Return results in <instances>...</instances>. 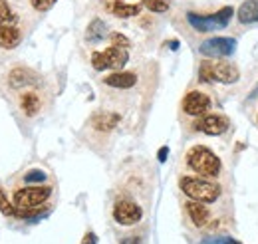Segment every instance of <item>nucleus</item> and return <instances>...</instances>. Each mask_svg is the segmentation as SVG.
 Here are the masks:
<instances>
[{
  "mask_svg": "<svg viewBox=\"0 0 258 244\" xmlns=\"http://www.w3.org/2000/svg\"><path fill=\"white\" fill-rule=\"evenodd\" d=\"M179 189L187 199L197 201V203H205V205L230 203V193L223 185V181L203 179V177H195V175H181Z\"/></svg>",
  "mask_w": 258,
  "mask_h": 244,
  "instance_id": "1",
  "label": "nucleus"
},
{
  "mask_svg": "<svg viewBox=\"0 0 258 244\" xmlns=\"http://www.w3.org/2000/svg\"><path fill=\"white\" fill-rule=\"evenodd\" d=\"M185 169L203 179L221 181L225 177V165L223 159L207 145H193L185 155Z\"/></svg>",
  "mask_w": 258,
  "mask_h": 244,
  "instance_id": "2",
  "label": "nucleus"
},
{
  "mask_svg": "<svg viewBox=\"0 0 258 244\" xmlns=\"http://www.w3.org/2000/svg\"><path fill=\"white\" fill-rule=\"evenodd\" d=\"M240 72L234 64L223 60H203L199 66V80L203 84H236Z\"/></svg>",
  "mask_w": 258,
  "mask_h": 244,
  "instance_id": "3",
  "label": "nucleus"
},
{
  "mask_svg": "<svg viewBox=\"0 0 258 244\" xmlns=\"http://www.w3.org/2000/svg\"><path fill=\"white\" fill-rule=\"evenodd\" d=\"M54 189L48 185H26L22 189H18L12 197V205L16 207V211H30V209H40L48 203V199L52 197Z\"/></svg>",
  "mask_w": 258,
  "mask_h": 244,
  "instance_id": "4",
  "label": "nucleus"
},
{
  "mask_svg": "<svg viewBox=\"0 0 258 244\" xmlns=\"http://www.w3.org/2000/svg\"><path fill=\"white\" fill-rule=\"evenodd\" d=\"M230 18H232V6H225L215 14H195V12L187 14L189 24L197 32H215L221 30V28H226Z\"/></svg>",
  "mask_w": 258,
  "mask_h": 244,
  "instance_id": "5",
  "label": "nucleus"
},
{
  "mask_svg": "<svg viewBox=\"0 0 258 244\" xmlns=\"http://www.w3.org/2000/svg\"><path fill=\"white\" fill-rule=\"evenodd\" d=\"M111 214H113V220L117 224H121V226H133V224L141 222V218H143L145 213H143V207L135 199H131L129 195H123V197H117L115 199Z\"/></svg>",
  "mask_w": 258,
  "mask_h": 244,
  "instance_id": "6",
  "label": "nucleus"
},
{
  "mask_svg": "<svg viewBox=\"0 0 258 244\" xmlns=\"http://www.w3.org/2000/svg\"><path fill=\"white\" fill-rule=\"evenodd\" d=\"M129 60L127 48H121V46H109L101 52H94L92 54V66L97 72H103V70H121Z\"/></svg>",
  "mask_w": 258,
  "mask_h": 244,
  "instance_id": "7",
  "label": "nucleus"
},
{
  "mask_svg": "<svg viewBox=\"0 0 258 244\" xmlns=\"http://www.w3.org/2000/svg\"><path fill=\"white\" fill-rule=\"evenodd\" d=\"M193 129L199 133L211 135V137H221L230 129V119L225 113H217V111L215 113H205V115L193 119Z\"/></svg>",
  "mask_w": 258,
  "mask_h": 244,
  "instance_id": "8",
  "label": "nucleus"
},
{
  "mask_svg": "<svg viewBox=\"0 0 258 244\" xmlns=\"http://www.w3.org/2000/svg\"><path fill=\"white\" fill-rule=\"evenodd\" d=\"M211 105H213V97H211V93L205 92V90H191V92L185 93V97L181 101L183 113L193 117V119L209 113Z\"/></svg>",
  "mask_w": 258,
  "mask_h": 244,
  "instance_id": "9",
  "label": "nucleus"
},
{
  "mask_svg": "<svg viewBox=\"0 0 258 244\" xmlns=\"http://www.w3.org/2000/svg\"><path fill=\"white\" fill-rule=\"evenodd\" d=\"M236 50V40L230 36H219V38H209L199 46V52L205 58H226L232 56Z\"/></svg>",
  "mask_w": 258,
  "mask_h": 244,
  "instance_id": "10",
  "label": "nucleus"
},
{
  "mask_svg": "<svg viewBox=\"0 0 258 244\" xmlns=\"http://www.w3.org/2000/svg\"><path fill=\"white\" fill-rule=\"evenodd\" d=\"M103 86L111 90H131L137 86V74L135 72H113L103 78Z\"/></svg>",
  "mask_w": 258,
  "mask_h": 244,
  "instance_id": "11",
  "label": "nucleus"
},
{
  "mask_svg": "<svg viewBox=\"0 0 258 244\" xmlns=\"http://www.w3.org/2000/svg\"><path fill=\"white\" fill-rule=\"evenodd\" d=\"M121 121V115L119 113H113V111H97L92 115V127L99 131V133H109L113 131Z\"/></svg>",
  "mask_w": 258,
  "mask_h": 244,
  "instance_id": "12",
  "label": "nucleus"
},
{
  "mask_svg": "<svg viewBox=\"0 0 258 244\" xmlns=\"http://www.w3.org/2000/svg\"><path fill=\"white\" fill-rule=\"evenodd\" d=\"M20 109L26 117H36L42 109V97L36 90H26L20 93Z\"/></svg>",
  "mask_w": 258,
  "mask_h": 244,
  "instance_id": "13",
  "label": "nucleus"
},
{
  "mask_svg": "<svg viewBox=\"0 0 258 244\" xmlns=\"http://www.w3.org/2000/svg\"><path fill=\"white\" fill-rule=\"evenodd\" d=\"M20 44H22V32L16 24L0 26V48L2 50H14Z\"/></svg>",
  "mask_w": 258,
  "mask_h": 244,
  "instance_id": "14",
  "label": "nucleus"
},
{
  "mask_svg": "<svg viewBox=\"0 0 258 244\" xmlns=\"http://www.w3.org/2000/svg\"><path fill=\"white\" fill-rule=\"evenodd\" d=\"M36 80H38V76L28 68H14L8 76L10 88H30L36 84Z\"/></svg>",
  "mask_w": 258,
  "mask_h": 244,
  "instance_id": "15",
  "label": "nucleus"
},
{
  "mask_svg": "<svg viewBox=\"0 0 258 244\" xmlns=\"http://www.w3.org/2000/svg\"><path fill=\"white\" fill-rule=\"evenodd\" d=\"M107 10L117 18H131V16H137L141 12V6L127 4L123 0H111V2H107Z\"/></svg>",
  "mask_w": 258,
  "mask_h": 244,
  "instance_id": "16",
  "label": "nucleus"
},
{
  "mask_svg": "<svg viewBox=\"0 0 258 244\" xmlns=\"http://www.w3.org/2000/svg\"><path fill=\"white\" fill-rule=\"evenodd\" d=\"M240 24H258V0H244L238 8Z\"/></svg>",
  "mask_w": 258,
  "mask_h": 244,
  "instance_id": "17",
  "label": "nucleus"
},
{
  "mask_svg": "<svg viewBox=\"0 0 258 244\" xmlns=\"http://www.w3.org/2000/svg\"><path fill=\"white\" fill-rule=\"evenodd\" d=\"M105 30H107V28H105V22L96 18V20H92L90 26H88L86 40H88V42H99V40L105 36Z\"/></svg>",
  "mask_w": 258,
  "mask_h": 244,
  "instance_id": "18",
  "label": "nucleus"
},
{
  "mask_svg": "<svg viewBox=\"0 0 258 244\" xmlns=\"http://www.w3.org/2000/svg\"><path fill=\"white\" fill-rule=\"evenodd\" d=\"M16 20L18 18L12 12L10 4L6 0H0V26H4V24H16Z\"/></svg>",
  "mask_w": 258,
  "mask_h": 244,
  "instance_id": "19",
  "label": "nucleus"
},
{
  "mask_svg": "<svg viewBox=\"0 0 258 244\" xmlns=\"http://www.w3.org/2000/svg\"><path fill=\"white\" fill-rule=\"evenodd\" d=\"M22 181L26 185H42L44 181H48V175L42 169H30V171L24 173Z\"/></svg>",
  "mask_w": 258,
  "mask_h": 244,
  "instance_id": "20",
  "label": "nucleus"
},
{
  "mask_svg": "<svg viewBox=\"0 0 258 244\" xmlns=\"http://www.w3.org/2000/svg\"><path fill=\"white\" fill-rule=\"evenodd\" d=\"M0 213L6 214V216H16V207H14L12 201L6 197V193L2 191V187H0Z\"/></svg>",
  "mask_w": 258,
  "mask_h": 244,
  "instance_id": "21",
  "label": "nucleus"
},
{
  "mask_svg": "<svg viewBox=\"0 0 258 244\" xmlns=\"http://www.w3.org/2000/svg\"><path fill=\"white\" fill-rule=\"evenodd\" d=\"M141 4L145 8H149L151 12H167L169 10L167 0H141Z\"/></svg>",
  "mask_w": 258,
  "mask_h": 244,
  "instance_id": "22",
  "label": "nucleus"
},
{
  "mask_svg": "<svg viewBox=\"0 0 258 244\" xmlns=\"http://www.w3.org/2000/svg\"><path fill=\"white\" fill-rule=\"evenodd\" d=\"M58 0H30V6H32L36 12H48Z\"/></svg>",
  "mask_w": 258,
  "mask_h": 244,
  "instance_id": "23",
  "label": "nucleus"
},
{
  "mask_svg": "<svg viewBox=\"0 0 258 244\" xmlns=\"http://www.w3.org/2000/svg\"><path fill=\"white\" fill-rule=\"evenodd\" d=\"M111 40V46H121V48H129V40L123 36V34H111L109 36Z\"/></svg>",
  "mask_w": 258,
  "mask_h": 244,
  "instance_id": "24",
  "label": "nucleus"
},
{
  "mask_svg": "<svg viewBox=\"0 0 258 244\" xmlns=\"http://www.w3.org/2000/svg\"><path fill=\"white\" fill-rule=\"evenodd\" d=\"M201 244H240L232 238H225V236H213V238H205Z\"/></svg>",
  "mask_w": 258,
  "mask_h": 244,
  "instance_id": "25",
  "label": "nucleus"
},
{
  "mask_svg": "<svg viewBox=\"0 0 258 244\" xmlns=\"http://www.w3.org/2000/svg\"><path fill=\"white\" fill-rule=\"evenodd\" d=\"M82 244H96V234H94V232H88Z\"/></svg>",
  "mask_w": 258,
  "mask_h": 244,
  "instance_id": "26",
  "label": "nucleus"
},
{
  "mask_svg": "<svg viewBox=\"0 0 258 244\" xmlns=\"http://www.w3.org/2000/svg\"><path fill=\"white\" fill-rule=\"evenodd\" d=\"M167 159V147H161V151H159V161H165Z\"/></svg>",
  "mask_w": 258,
  "mask_h": 244,
  "instance_id": "27",
  "label": "nucleus"
},
{
  "mask_svg": "<svg viewBox=\"0 0 258 244\" xmlns=\"http://www.w3.org/2000/svg\"><path fill=\"white\" fill-rule=\"evenodd\" d=\"M256 123H258V113H256Z\"/></svg>",
  "mask_w": 258,
  "mask_h": 244,
  "instance_id": "28",
  "label": "nucleus"
}]
</instances>
